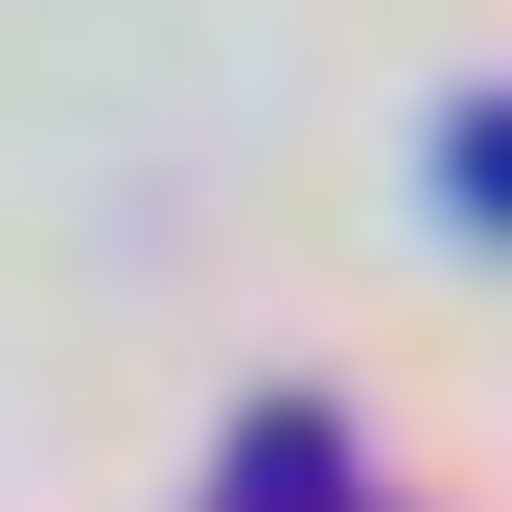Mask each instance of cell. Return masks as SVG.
Segmentation results:
<instances>
[{"mask_svg":"<svg viewBox=\"0 0 512 512\" xmlns=\"http://www.w3.org/2000/svg\"><path fill=\"white\" fill-rule=\"evenodd\" d=\"M466 187H489V210H512V117H489V140H466Z\"/></svg>","mask_w":512,"mask_h":512,"instance_id":"cell-1","label":"cell"}]
</instances>
